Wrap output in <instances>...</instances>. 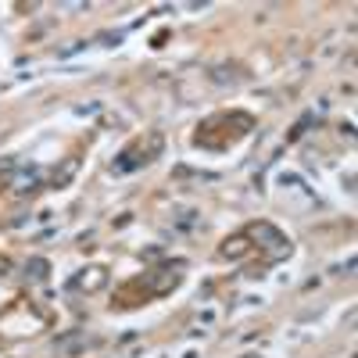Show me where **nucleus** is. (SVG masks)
<instances>
[{
	"mask_svg": "<svg viewBox=\"0 0 358 358\" xmlns=\"http://www.w3.org/2000/svg\"><path fill=\"white\" fill-rule=\"evenodd\" d=\"M244 236L248 241H255L251 248H262L265 251V262H280V258H287L290 255V241L273 226V222H251L248 229H244Z\"/></svg>",
	"mask_w": 358,
	"mask_h": 358,
	"instance_id": "obj_4",
	"label": "nucleus"
},
{
	"mask_svg": "<svg viewBox=\"0 0 358 358\" xmlns=\"http://www.w3.org/2000/svg\"><path fill=\"white\" fill-rule=\"evenodd\" d=\"M104 283H108V273H104V268H83V276L72 280V287H76V290H86V294L101 290Z\"/></svg>",
	"mask_w": 358,
	"mask_h": 358,
	"instance_id": "obj_5",
	"label": "nucleus"
},
{
	"mask_svg": "<svg viewBox=\"0 0 358 358\" xmlns=\"http://www.w3.org/2000/svg\"><path fill=\"white\" fill-rule=\"evenodd\" d=\"M183 268L187 262H169L162 268H151V273H143L140 280H133L136 290H143V297H165L179 287V280H183Z\"/></svg>",
	"mask_w": 358,
	"mask_h": 358,
	"instance_id": "obj_3",
	"label": "nucleus"
},
{
	"mask_svg": "<svg viewBox=\"0 0 358 358\" xmlns=\"http://www.w3.org/2000/svg\"><path fill=\"white\" fill-rule=\"evenodd\" d=\"M255 129V118L248 111H219L212 118H204L194 133V143L197 147H208V151H226L233 147L241 136H248Z\"/></svg>",
	"mask_w": 358,
	"mask_h": 358,
	"instance_id": "obj_1",
	"label": "nucleus"
},
{
	"mask_svg": "<svg viewBox=\"0 0 358 358\" xmlns=\"http://www.w3.org/2000/svg\"><path fill=\"white\" fill-rule=\"evenodd\" d=\"M29 268H33V276L40 280V276L47 273V262H43V258H33V262H29Z\"/></svg>",
	"mask_w": 358,
	"mask_h": 358,
	"instance_id": "obj_7",
	"label": "nucleus"
},
{
	"mask_svg": "<svg viewBox=\"0 0 358 358\" xmlns=\"http://www.w3.org/2000/svg\"><path fill=\"white\" fill-rule=\"evenodd\" d=\"M248 251H251V244H248L244 233H241V236H229V241L222 244V255H226V258H244Z\"/></svg>",
	"mask_w": 358,
	"mask_h": 358,
	"instance_id": "obj_6",
	"label": "nucleus"
},
{
	"mask_svg": "<svg viewBox=\"0 0 358 358\" xmlns=\"http://www.w3.org/2000/svg\"><path fill=\"white\" fill-rule=\"evenodd\" d=\"M162 147H165V136L162 133H147V136H136L122 155L115 158V165H111V172H133V169H140V165H151L158 155H162Z\"/></svg>",
	"mask_w": 358,
	"mask_h": 358,
	"instance_id": "obj_2",
	"label": "nucleus"
},
{
	"mask_svg": "<svg viewBox=\"0 0 358 358\" xmlns=\"http://www.w3.org/2000/svg\"><path fill=\"white\" fill-rule=\"evenodd\" d=\"M244 358H258V355H244Z\"/></svg>",
	"mask_w": 358,
	"mask_h": 358,
	"instance_id": "obj_8",
	"label": "nucleus"
}]
</instances>
